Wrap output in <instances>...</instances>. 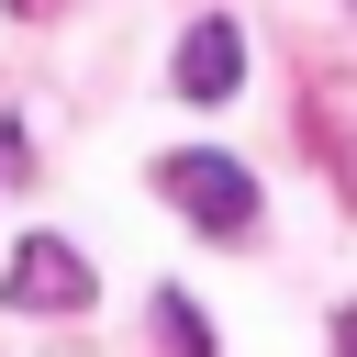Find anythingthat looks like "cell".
<instances>
[{"label": "cell", "mask_w": 357, "mask_h": 357, "mask_svg": "<svg viewBox=\"0 0 357 357\" xmlns=\"http://www.w3.org/2000/svg\"><path fill=\"white\" fill-rule=\"evenodd\" d=\"M156 190L201 223V234H257V178L234 167V156H212V145H190V156H167L156 167Z\"/></svg>", "instance_id": "6da1fadb"}, {"label": "cell", "mask_w": 357, "mask_h": 357, "mask_svg": "<svg viewBox=\"0 0 357 357\" xmlns=\"http://www.w3.org/2000/svg\"><path fill=\"white\" fill-rule=\"evenodd\" d=\"M89 290H100V268H89L67 234H22V245L0 257V301H11V312H89Z\"/></svg>", "instance_id": "7a4b0ae2"}, {"label": "cell", "mask_w": 357, "mask_h": 357, "mask_svg": "<svg viewBox=\"0 0 357 357\" xmlns=\"http://www.w3.org/2000/svg\"><path fill=\"white\" fill-rule=\"evenodd\" d=\"M234 78H245V33L212 11V22H190L178 33V100H234Z\"/></svg>", "instance_id": "3957f363"}, {"label": "cell", "mask_w": 357, "mask_h": 357, "mask_svg": "<svg viewBox=\"0 0 357 357\" xmlns=\"http://www.w3.org/2000/svg\"><path fill=\"white\" fill-rule=\"evenodd\" d=\"M156 346H167V357H212V312L178 301V290H156Z\"/></svg>", "instance_id": "277c9868"}, {"label": "cell", "mask_w": 357, "mask_h": 357, "mask_svg": "<svg viewBox=\"0 0 357 357\" xmlns=\"http://www.w3.org/2000/svg\"><path fill=\"white\" fill-rule=\"evenodd\" d=\"M335 357H357V301H346V312H335Z\"/></svg>", "instance_id": "5b68a950"}, {"label": "cell", "mask_w": 357, "mask_h": 357, "mask_svg": "<svg viewBox=\"0 0 357 357\" xmlns=\"http://www.w3.org/2000/svg\"><path fill=\"white\" fill-rule=\"evenodd\" d=\"M11 167H22V134H11V123H0V178H11Z\"/></svg>", "instance_id": "8992f818"}, {"label": "cell", "mask_w": 357, "mask_h": 357, "mask_svg": "<svg viewBox=\"0 0 357 357\" xmlns=\"http://www.w3.org/2000/svg\"><path fill=\"white\" fill-rule=\"evenodd\" d=\"M11 11H22V22H45V11H56V0H11Z\"/></svg>", "instance_id": "52a82bcc"}]
</instances>
